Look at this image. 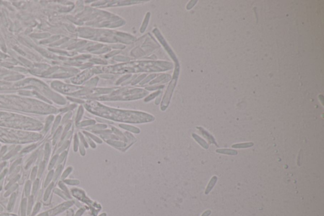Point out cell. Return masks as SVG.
<instances>
[{
	"mask_svg": "<svg viewBox=\"0 0 324 216\" xmlns=\"http://www.w3.org/2000/svg\"><path fill=\"white\" fill-rule=\"evenodd\" d=\"M216 152L218 153H220V154H224V155H237L238 154V152L237 150H231V149H226V148H220L216 150Z\"/></svg>",
	"mask_w": 324,
	"mask_h": 216,
	"instance_id": "8",
	"label": "cell"
},
{
	"mask_svg": "<svg viewBox=\"0 0 324 216\" xmlns=\"http://www.w3.org/2000/svg\"><path fill=\"white\" fill-rule=\"evenodd\" d=\"M170 79L171 76L170 75L167 74H163L162 75H160L156 79H154V80H152L150 82V85L153 86L154 84H163V83H165V82H167L170 81Z\"/></svg>",
	"mask_w": 324,
	"mask_h": 216,
	"instance_id": "4",
	"label": "cell"
},
{
	"mask_svg": "<svg viewBox=\"0 0 324 216\" xmlns=\"http://www.w3.org/2000/svg\"><path fill=\"white\" fill-rule=\"evenodd\" d=\"M197 129H198L200 131V132L201 133V134H202L203 135V136H204V137H205V138L207 139L208 141H209L210 143H211V144H214L215 146H218V144L216 143V142L215 141V138H214V137H213V136L212 135H210L209 133L207 132L206 130H205L203 128V127H197Z\"/></svg>",
	"mask_w": 324,
	"mask_h": 216,
	"instance_id": "5",
	"label": "cell"
},
{
	"mask_svg": "<svg viewBox=\"0 0 324 216\" xmlns=\"http://www.w3.org/2000/svg\"><path fill=\"white\" fill-rule=\"evenodd\" d=\"M254 145V143L252 142H248V143H237L235 144H233L232 146L234 148H246L251 147Z\"/></svg>",
	"mask_w": 324,
	"mask_h": 216,
	"instance_id": "10",
	"label": "cell"
},
{
	"mask_svg": "<svg viewBox=\"0 0 324 216\" xmlns=\"http://www.w3.org/2000/svg\"><path fill=\"white\" fill-rule=\"evenodd\" d=\"M177 81V78H172L170 82L168 85V86L167 87V89H166V91L165 93L164 97H163V99L162 104V108H163V107H164L163 110H164V109H166V107L168 106V105L169 103V101H170V98L172 97V96L174 89L175 87H176V86Z\"/></svg>",
	"mask_w": 324,
	"mask_h": 216,
	"instance_id": "3",
	"label": "cell"
},
{
	"mask_svg": "<svg viewBox=\"0 0 324 216\" xmlns=\"http://www.w3.org/2000/svg\"><path fill=\"white\" fill-rule=\"evenodd\" d=\"M193 138H194V140L198 142V143L203 148H204L205 149H208V148H209V145H208V144L205 140H203L202 138H200L199 136L196 135V134H193Z\"/></svg>",
	"mask_w": 324,
	"mask_h": 216,
	"instance_id": "9",
	"label": "cell"
},
{
	"mask_svg": "<svg viewBox=\"0 0 324 216\" xmlns=\"http://www.w3.org/2000/svg\"><path fill=\"white\" fill-rule=\"evenodd\" d=\"M211 210H206V211L203 213L201 215V216H209L211 214Z\"/></svg>",
	"mask_w": 324,
	"mask_h": 216,
	"instance_id": "13",
	"label": "cell"
},
{
	"mask_svg": "<svg viewBox=\"0 0 324 216\" xmlns=\"http://www.w3.org/2000/svg\"><path fill=\"white\" fill-rule=\"evenodd\" d=\"M100 216H106V214H102L101 215H100Z\"/></svg>",
	"mask_w": 324,
	"mask_h": 216,
	"instance_id": "15",
	"label": "cell"
},
{
	"mask_svg": "<svg viewBox=\"0 0 324 216\" xmlns=\"http://www.w3.org/2000/svg\"><path fill=\"white\" fill-rule=\"evenodd\" d=\"M153 32L154 34V35L156 37L160 43H161V44L162 45V46L165 50L167 53L169 55H170V58L174 61L175 64H176V65H179V62H178V60H177V58L176 57V54L174 53V52H173V50L171 49V48L170 47V46H169V44L167 43V42L166 41V40L164 39V38H163V36L162 35L161 32H160L159 30L157 28H154L153 30Z\"/></svg>",
	"mask_w": 324,
	"mask_h": 216,
	"instance_id": "2",
	"label": "cell"
},
{
	"mask_svg": "<svg viewBox=\"0 0 324 216\" xmlns=\"http://www.w3.org/2000/svg\"><path fill=\"white\" fill-rule=\"evenodd\" d=\"M150 16H151L150 12H147V13L146 14V15L145 17V19H144V20H143V22L142 23L141 26V27H140V32L141 33H144L145 32L146 28H147L149 22H150Z\"/></svg>",
	"mask_w": 324,
	"mask_h": 216,
	"instance_id": "6",
	"label": "cell"
},
{
	"mask_svg": "<svg viewBox=\"0 0 324 216\" xmlns=\"http://www.w3.org/2000/svg\"><path fill=\"white\" fill-rule=\"evenodd\" d=\"M83 212H84V210H83V209H81V210H79V211L77 212V215H76L75 216H81L82 214H83Z\"/></svg>",
	"mask_w": 324,
	"mask_h": 216,
	"instance_id": "14",
	"label": "cell"
},
{
	"mask_svg": "<svg viewBox=\"0 0 324 216\" xmlns=\"http://www.w3.org/2000/svg\"><path fill=\"white\" fill-rule=\"evenodd\" d=\"M161 92H162V91H160V90H159V91H156L155 92L151 93V95L148 96L146 98L145 101H149L152 100V99H154V98L157 97V96L159 95V94H160V93H161Z\"/></svg>",
	"mask_w": 324,
	"mask_h": 216,
	"instance_id": "12",
	"label": "cell"
},
{
	"mask_svg": "<svg viewBox=\"0 0 324 216\" xmlns=\"http://www.w3.org/2000/svg\"><path fill=\"white\" fill-rule=\"evenodd\" d=\"M85 106L89 112L98 114L101 117L113 119L115 121L136 123L150 121L151 116L145 113L111 109L103 106L96 101H88Z\"/></svg>",
	"mask_w": 324,
	"mask_h": 216,
	"instance_id": "1",
	"label": "cell"
},
{
	"mask_svg": "<svg viewBox=\"0 0 324 216\" xmlns=\"http://www.w3.org/2000/svg\"><path fill=\"white\" fill-rule=\"evenodd\" d=\"M218 180V178L216 177V176H214L213 177L211 178V180L209 182V183H208V186L207 187V188H206L205 190V195H208L209 194V193L212 191V189H213V188L215 186V184L216 183V181H217Z\"/></svg>",
	"mask_w": 324,
	"mask_h": 216,
	"instance_id": "7",
	"label": "cell"
},
{
	"mask_svg": "<svg viewBox=\"0 0 324 216\" xmlns=\"http://www.w3.org/2000/svg\"><path fill=\"white\" fill-rule=\"evenodd\" d=\"M98 82V78H97V77H95V78H94L93 79H91L90 81H87L86 83V86L94 87L97 84Z\"/></svg>",
	"mask_w": 324,
	"mask_h": 216,
	"instance_id": "11",
	"label": "cell"
}]
</instances>
